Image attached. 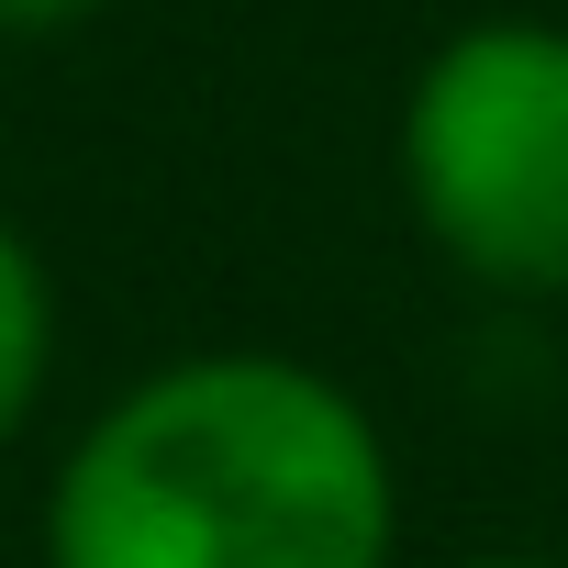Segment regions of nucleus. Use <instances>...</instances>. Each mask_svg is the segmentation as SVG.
I'll return each mask as SVG.
<instances>
[{
	"label": "nucleus",
	"mask_w": 568,
	"mask_h": 568,
	"mask_svg": "<svg viewBox=\"0 0 568 568\" xmlns=\"http://www.w3.org/2000/svg\"><path fill=\"white\" fill-rule=\"evenodd\" d=\"M45 568H402L379 413L291 346H190L123 379L57 457Z\"/></svg>",
	"instance_id": "1"
},
{
	"label": "nucleus",
	"mask_w": 568,
	"mask_h": 568,
	"mask_svg": "<svg viewBox=\"0 0 568 568\" xmlns=\"http://www.w3.org/2000/svg\"><path fill=\"white\" fill-rule=\"evenodd\" d=\"M90 12H112V0H0V34H68Z\"/></svg>",
	"instance_id": "4"
},
{
	"label": "nucleus",
	"mask_w": 568,
	"mask_h": 568,
	"mask_svg": "<svg viewBox=\"0 0 568 568\" xmlns=\"http://www.w3.org/2000/svg\"><path fill=\"white\" fill-rule=\"evenodd\" d=\"M446 568H568V557H524V546H479V557H446Z\"/></svg>",
	"instance_id": "5"
},
{
	"label": "nucleus",
	"mask_w": 568,
	"mask_h": 568,
	"mask_svg": "<svg viewBox=\"0 0 568 568\" xmlns=\"http://www.w3.org/2000/svg\"><path fill=\"white\" fill-rule=\"evenodd\" d=\"M424 256L490 302H568V23L479 12L435 34L390 112Z\"/></svg>",
	"instance_id": "2"
},
{
	"label": "nucleus",
	"mask_w": 568,
	"mask_h": 568,
	"mask_svg": "<svg viewBox=\"0 0 568 568\" xmlns=\"http://www.w3.org/2000/svg\"><path fill=\"white\" fill-rule=\"evenodd\" d=\"M45 390H57V267H45V245L12 212H0V457L34 435Z\"/></svg>",
	"instance_id": "3"
}]
</instances>
